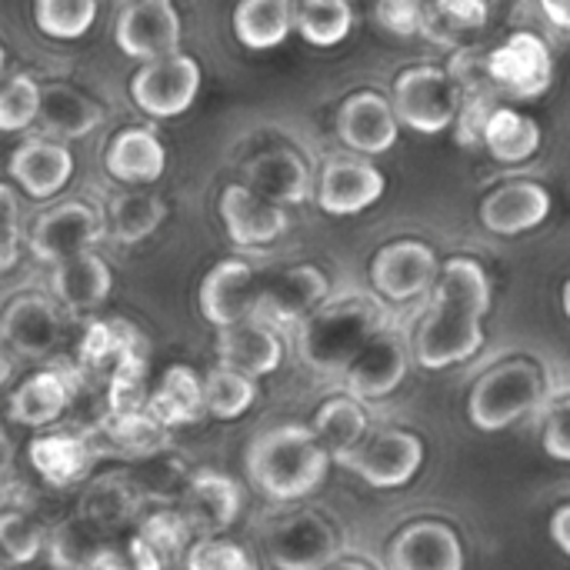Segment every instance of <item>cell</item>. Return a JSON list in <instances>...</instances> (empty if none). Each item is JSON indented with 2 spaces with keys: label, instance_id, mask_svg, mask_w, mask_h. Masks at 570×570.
<instances>
[{
  "label": "cell",
  "instance_id": "obj_1",
  "mask_svg": "<svg viewBox=\"0 0 570 570\" xmlns=\"http://www.w3.org/2000/svg\"><path fill=\"white\" fill-rule=\"evenodd\" d=\"M491 307V281L481 261L451 257L431 291L411 351L424 371H444L471 361L484 347V314Z\"/></svg>",
  "mask_w": 570,
  "mask_h": 570
},
{
  "label": "cell",
  "instance_id": "obj_2",
  "mask_svg": "<svg viewBox=\"0 0 570 570\" xmlns=\"http://www.w3.org/2000/svg\"><path fill=\"white\" fill-rule=\"evenodd\" d=\"M331 468L327 448L311 428H274L261 434L247 451V474L254 488L271 501H301L314 494Z\"/></svg>",
  "mask_w": 570,
  "mask_h": 570
},
{
  "label": "cell",
  "instance_id": "obj_3",
  "mask_svg": "<svg viewBox=\"0 0 570 570\" xmlns=\"http://www.w3.org/2000/svg\"><path fill=\"white\" fill-rule=\"evenodd\" d=\"M377 331V304L364 297L324 304L301 324V357L317 374H344Z\"/></svg>",
  "mask_w": 570,
  "mask_h": 570
},
{
  "label": "cell",
  "instance_id": "obj_4",
  "mask_svg": "<svg viewBox=\"0 0 570 570\" xmlns=\"http://www.w3.org/2000/svg\"><path fill=\"white\" fill-rule=\"evenodd\" d=\"M548 391L551 387H548L544 371L534 361L518 357V361L498 364L474 384L468 411H471L474 428L504 431V428L518 424L521 417L534 414L538 407H544Z\"/></svg>",
  "mask_w": 570,
  "mask_h": 570
},
{
  "label": "cell",
  "instance_id": "obj_5",
  "mask_svg": "<svg viewBox=\"0 0 570 570\" xmlns=\"http://www.w3.org/2000/svg\"><path fill=\"white\" fill-rule=\"evenodd\" d=\"M391 104L404 127L417 134H444L458 120V87L441 67H411L397 73Z\"/></svg>",
  "mask_w": 570,
  "mask_h": 570
},
{
  "label": "cell",
  "instance_id": "obj_6",
  "mask_svg": "<svg viewBox=\"0 0 570 570\" xmlns=\"http://www.w3.org/2000/svg\"><path fill=\"white\" fill-rule=\"evenodd\" d=\"M200 80H204L200 63L190 53H170L160 60H147L134 73L130 97L147 117L170 120L194 107V100L200 94Z\"/></svg>",
  "mask_w": 570,
  "mask_h": 570
},
{
  "label": "cell",
  "instance_id": "obj_7",
  "mask_svg": "<svg viewBox=\"0 0 570 570\" xmlns=\"http://www.w3.org/2000/svg\"><path fill=\"white\" fill-rule=\"evenodd\" d=\"M104 237L107 217L83 200H67L37 217L30 230V254L43 264H60L67 257L94 250Z\"/></svg>",
  "mask_w": 570,
  "mask_h": 570
},
{
  "label": "cell",
  "instance_id": "obj_8",
  "mask_svg": "<svg viewBox=\"0 0 570 570\" xmlns=\"http://www.w3.org/2000/svg\"><path fill=\"white\" fill-rule=\"evenodd\" d=\"M267 554L281 570H327L341 558V538L321 514L297 511L271 524Z\"/></svg>",
  "mask_w": 570,
  "mask_h": 570
},
{
  "label": "cell",
  "instance_id": "obj_9",
  "mask_svg": "<svg viewBox=\"0 0 570 570\" xmlns=\"http://www.w3.org/2000/svg\"><path fill=\"white\" fill-rule=\"evenodd\" d=\"M421 464H424V441L411 431L384 428V431H371L364 444L341 468L354 471L364 484L377 491H391V488H404L421 471Z\"/></svg>",
  "mask_w": 570,
  "mask_h": 570
},
{
  "label": "cell",
  "instance_id": "obj_10",
  "mask_svg": "<svg viewBox=\"0 0 570 570\" xmlns=\"http://www.w3.org/2000/svg\"><path fill=\"white\" fill-rule=\"evenodd\" d=\"M117 47L130 60H160L180 53L184 23L174 0H134L117 17Z\"/></svg>",
  "mask_w": 570,
  "mask_h": 570
},
{
  "label": "cell",
  "instance_id": "obj_11",
  "mask_svg": "<svg viewBox=\"0 0 570 570\" xmlns=\"http://www.w3.org/2000/svg\"><path fill=\"white\" fill-rule=\"evenodd\" d=\"M484 67H488V77L501 90H508V97H518V100L541 97L554 77V57L548 43L531 30H514L501 47L488 53Z\"/></svg>",
  "mask_w": 570,
  "mask_h": 570
},
{
  "label": "cell",
  "instance_id": "obj_12",
  "mask_svg": "<svg viewBox=\"0 0 570 570\" xmlns=\"http://www.w3.org/2000/svg\"><path fill=\"white\" fill-rule=\"evenodd\" d=\"M438 254L421 240H394L381 247L371 261V284L381 297L407 304L421 294H431L441 277Z\"/></svg>",
  "mask_w": 570,
  "mask_h": 570
},
{
  "label": "cell",
  "instance_id": "obj_13",
  "mask_svg": "<svg viewBox=\"0 0 570 570\" xmlns=\"http://www.w3.org/2000/svg\"><path fill=\"white\" fill-rule=\"evenodd\" d=\"M327 301V277L314 264H297L281 274H274L257 297L254 317L267 327H291L304 324L314 311H321Z\"/></svg>",
  "mask_w": 570,
  "mask_h": 570
},
{
  "label": "cell",
  "instance_id": "obj_14",
  "mask_svg": "<svg viewBox=\"0 0 570 570\" xmlns=\"http://www.w3.org/2000/svg\"><path fill=\"white\" fill-rule=\"evenodd\" d=\"M411 347L404 341L401 331L394 327H381L367 347L354 357V364L344 371V384L347 394L357 401H384L387 394H394L401 387V381L407 377V361H411Z\"/></svg>",
  "mask_w": 570,
  "mask_h": 570
},
{
  "label": "cell",
  "instance_id": "obj_15",
  "mask_svg": "<svg viewBox=\"0 0 570 570\" xmlns=\"http://www.w3.org/2000/svg\"><path fill=\"white\" fill-rule=\"evenodd\" d=\"M384 174L357 157H331L317 180V204L331 217H354L384 197Z\"/></svg>",
  "mask_w": 570,
  "mask_h": 570
},
{
  "label": "cell",
  "instance_id": "obj_16",
  "mask_svg": "<svg viewBox=\"0 0 570 570\" xmlns=\"http://www.w3.org/2000/svg\"><path fill=\"white\" fill-rule=\"evenodd\" d=\"M337 137L344 147H351L354 154H387L397 137H401V117L394 110V104L374 90H361L354 97H347L337 110Z\"/></svg>",
  "mask_w": 570,
  "mask_h": 570
},
{
  "label": "cell",
  "instance_id": "obj_17",
  "mask_svg": "<svg viewBox=\"0 0 570 570\" xmlns=\"http://www.w3.org/2000/svg\"><path fill=\"white\" fill-rule=\"evenodd\" d=\"M261 297L257 274L247 261H220L200 284V314L217 331L254 317Z\"/></svg>",
  "mask_w": 570,
  "mask_h": 570
},
{
  "label": "cell",
  "instance_id": "obj_18",
  "mask_svg": "<svg viewBox=\"0 0 570 570\" xmlns=\"http://www.w3.org/2000/svg\"><path fill=\"white\" fill-rule=\"evenodd\" d=\"M220 220L227 227V237L237 247H264L274 244L287 230L284 207L271 204L247 184H230L220 194Z\"/></svg>",
  "mask_w": 570,
  "mask_h": 570
},
{
  "label": "cell",
  "instance_id": "obj_19",
  "mask_svg": "<svg viewBox=\"0 0 570 570\" xmlns=\"http://www.w3.org/2000/svg\"><path fill=\"white\" fill-rule=\"evenodd\" d=\"M73 177V154L53 137H30L10 154V180L33 200H47Z\"/></svg>",
  "mask_w": 570,
  "mask_h": 570
},
{
  "label": "cell",
  "instance_id": "obj_20",
  "mask_svg": "<svg viewBox=\"0 0 570 570\" xmlns=\"http://www.w3.org/2000/svg\"><path fill=\"white\" fill-rule=\"evenodd\" d=\"M551 207H554V200H551L548 187H541L534 180H511V184H501L498 190H491L484 197L481 224L491 234L518 237V234L541 227L548 220Z\"/></svg>",
  "mask_w": 570,
  "mask_h": 570
},
{
  "label": "cell",
  "instance_id": "obj_21",
  "mask_svg": "<svg viewBox=\"0 0 570 570\" xmlns=\"http://www.w3.org/2000/svg\"><path fill=\"white\" fill-rule=\"evenodd\" d=\"M391 570H464V548L454 528L441 521H417L404 528L387 551Z\"/></svg>",
  "mask_w": 570,
  "mask_h": 570
},
{
  "label": "cell",
  "instance_id": "obj_22",
  "mask_svg": "<svg viewBox=\"0 0 570 570\" xmlns=\"http://www.w3.org/2000/svg\"><path fill=\"white\" fill-rule=\"evenodd\" d=\"M0 334H3V344L13 354L30 357V361H40L60 341V314H57V307L47 297L23 294V297H17V301L7 304Z\"/></svg>",
  "mask_w": 570,
  "mask_h": 570
},
{
  "label": "cell",
  "instance_id": "obj_23",
  "mask_svg": "<svg viewBox=\"0 0 570 570\" xmlns=\"http://www.w3.org/2000/svg\"><path fill=\"white\" fill-rule=\"evenodd\" d=\"M104 167L127 187H150L167 170V150L150 127H127L107 144Z\"/></svg>",
  "mask_w": 570,
  "mask_h": 570
},
{
  "label": "cell",
  "instance_id": "obj_24",
  "mask_svg": "<svg viewBox=\"0 0 570 570\" xmlns=\"http://www.w3.org/2000/svg\"><path fill=\"white\" fill-rule=\"evenodd\" d=\"M240 514V491L227 474L217 471H197L187 481L184 491V518L194 528V534L214 538L217 531H227Z\"/></svg>",
  "mask_w": 570,
  "mask_h": 570
},
{
  "label": "cell",
  "instance_id": "obj_25",
  "mask_svg": "<svg viewBox=\"0 0 570 570\" xmlns=\"http://www.w3.org/2000/svg\"><path fill=\"white\" fill-rule=\"evenodd\" d=\"M110 287H114V274L107 261L94 250H83L77 257L53 264V274H50V291L57 304H63L70 314L97 311L110 297Z\"/></svg>",
  "mask_w": 570,
  "mask_h": 570
},
{
  "label": "cell",
  "instance_id": "obj_26",
  "mask_svg": "<svg viewBox=\"0 0 570 570\" xmlns=\"http://www.w3.org/2000/svg\"><path fill=\"white\" fill-rule=\"evenodd\" d=\"M217 357L230 371H240L247 377H264L281 367L284 344L274 327L261 321H240L217 334Z\"/></svg>",
  "mask_w": 570,
  "mask_h": 570
},
{
  "label": "cell",
  "instance_id": "obj_27",
  "mask_svg": "<svg viewBox=\"0 0 570 570\" xmlns=\"http://www.w3.org/2000/svg\"><path fill=\"white\" fill-rule=\"evenodd\" d=\"M244 184L250 190H257L261 197H267L271 204H277V207L304 204L311 197V187H314L311 167L294 150H267V154H257L244 167Z\"/></svg>",
  "mask_w": 570,
  "mask_h": 570
},
{
  "label": "cell",
  "instance_id": "obj_28",
  "mask_svg": "<svg viewBox=\"0 0 570 570\" xmlns=\"http://www.w3.org/2000/svg\"><path fill=\"white\" fill-rule=\"evenodd\" d=\"M33 471L53 484V488H70L77 481L87 478L90 464H94V448L83 434H70V431H57V434H40L30 441L27 451Z\"/></svg>",
  "mask_w": 570,
  "mask_h": 570
},
{
  "label": "cell",
  "instance_id": "obj_29",
  "mask_svg": "<svg viewBox=\"0 0 570 570\" xmlns=\"http://www.w3.org/2000/svg\"><path fill=\"white\" fill-rule=\"evenodd\" d=\"M104 124V110L87 94L67 83H47L40 100V127L60 140H80Z\"/></svg>",
  "mask_w": 570,
  "mask_h": 570
},
{
  "label": "cell",
  "instance_id": "obj_30",
  "mask_svg": "<svg viewBox=\"0 0 570 570\" xmlns=\"http://www.w3.org/2000/svg\"><path fill=\"white\" fill-rule=\"evenodd\" d=\"M297 27L294 0H240L234 10V37L247 50H274Z\"/></svg>",
  "mask_w": 570,
  "mask_h": 570
},
{
  "label": "cell",
  "instance_id": "obj_31",
  "mask_svg": "<svg viewBox=\"0 0 570 570\" xmlns=\"http://www.w3.org/2000/svg\"><path fill=\"white\" fill-rule=\"evenodd\" d=\"M311 431L327 448L331 461L344 464L371 434V421H367V411L361 407V401L347 394V397H331L327 404H321Z\"/></svg>",
  "mask_w": 570,
  "mask_h": 570
},
{
  "label": "cell",
  "instance_id": "obj_32",
  "mask_svg": "<svg viewBox=\"0 0 570 570\" xmlns=\"http://www.w3.org/2000/svg\"><path fill=\"white\" fill-rule=\"evenodd\" d=\"M481 140L498 164H524L541 150V127L534 117L514 107H494L484 120Z\"/></svg>",
  "mask_w": 570,
  "mask_h": 570
},
{
  "label": "cell",
  "instance_id": "obj_33",
  "mask_svg": "<svg viewBox=\"0 0 570 570\" xmlns=\"http://www.w3.org/2000/svg\"><path fill=\"white\" fill-rule=\"evenodd\" d=\"M147 411L164 424V428H180V424H194L204 411H207V401H204V381L184 367V364H174L164 371L157 391L147 397Z\"/></svg>",
  "mask_w": 570,
  "mask_h": 570
},
{
  "label": "cell",
  "instance_id": "obj_34",
  "mask_svg": "<svg viewBox=\"0 0 570 570\" xmlns=\"http://www.w3.org/2000/svg\"><path fill=\"white\" fill-rule=\"evenodd\" d=\"M67 404H70V381L63 377V371H40L13 391L10 414L23 428H47L67 411Z\"/></svg>",
  "mask_w": 570,
  "mask_h": 570
},
{
  "label": "cell",
  "instance_id": "obj_35",
  "mask_svg": "<svg viewBox=\"0 0 570 570\" xmlns=\"http://www.w3.org/2000/svg\"><path fill=\"white\" fill-rule=\"evenodd\" d=\"M164 200L150 190H124L107 207V234L117 244H140L164 224Z\"/></svg>",
  "mask_w": 570,
  "mask_h": 570
},
{
  "label": "cell",
  "instance_id": "obj_36",
  "mask_svg": "<svg viewBox=\"0 0 570 570\" xmlns=\"http://www.w3.org/2000/svg\"><path fill=\"white\" fill-rule=\"evenodd\" d=\"M167 431L147 407L130 411V414H107L104 421V438L127 458H150L164 448Z\"/></svg>",
  "mask_w": 570,
  "mask_h": 570
},
{
  "label": "cell",
  "instance_id": "obj_37",
  "mask_svg": "<svg viewBox=\"0 0 570 570\" xmlns=\"http://www.w3.org/2000/svg\"><path fill=\"white\" fill-rule=\"evenodd\" d=\"M354 27V10L347 0H301L297 33L311 47H337Z\"/></svg>",
  "mask_w": 570,
  "mask_h": 570
},
{
  "label": "cell",
  "instance_id": "obj_38",
  "mask_svg": "<svg viewBox=\"0 0 570 570\" xmlns=\"http://www.w3.org/2000/svg\"><path fill=\"white\" fill-rule=\"evenodd\" d=\"M134 351H140L137 331L120 324V321H107V324H94L83 334V341H80V364L94 367V371H114Z\"/></svg>",
  "mask_w": 570,
  "mask_h": 570
},
{
  "label": "cell",
  "instance_id": "obj_39",
  "mask_svg": "<svg viewBox=\"0 0 570 570\" xmlns=\"http://www.w3.org/2000/svg\"><path fill=\"white\" fill-rule=\"evenodd\" d=\"M33 20L43 37L77 40L97 20V0H33Z\"/></svg>",
  "mask_w": 570,
  "mask_h": 570
},
{
  "label": "cell",
  "instance_id": "obj_40",
  "mask_svg": "<svg viewBox=\"0 0 570 570\" xmlns=\"http://www.w3.org/2000/svg\"><path fill=\"white\" fill-rule=\"evenodd\" d=\"M204 401H207V411L220 421H234L240 417L254 401H257V387H254V377L240 374V371H230V367H217L204 377Z\"/></svg>",
  "mask_w": 570,
  "mask_h": 570
},
{
  "label": "cell",
  "instance_id": "obj_41",
  "mask_svg": "<svg viewBox=\"0 0 570 570\" xmlns=\"http://www.w3.org/2000/svg\"><path fill=\"white\" fill-rule=\"evenodd\" d=\"M40 100H43V87L30 73H13L0 94V130L3 134L27 130L33 120H40Z\"/></svg>",
  "mask_w": 570,
  "mask_h": 570
},
{
  "label": "cell",
  "instance_id": "obj_42",
  "mask_svg": "<svg viewBox=\"0 0 570 570\" xmlns=\"http://www.w3.org/2000/svg\"><path fill=\"white\" fill-rule=\"evenodd\" d=\"M147 361L140 351L127 354L107 381V411L110 414H130L147 407Z\"/></svg>",
  "mask_w": 570,
  "mask_h": 570
},
{
  "label": "cell",
  "instance_id": "obj_43",
  "mask_svg": "<svg viewBox=\"0 0 570 570\" xmlns=\"http://www.w3.org/2000/svg\"><path fill=\"white\" fill-rule=\"evenodd\" d=\"M137 538L167 564V561H174L177 554H187V544H190V538H194V528L187 524L184 514H177V511H160V514H154V518H147V521L140 524V534H137Z\"/></svg>",
  "mask_w": 570,
  "mask_h": 570
},
{
  "label": "cell",
  "instance_id": "obj_44",
  "mask_svg": "<svg viewBox=\"0 0 570 570\" xmlns=\"http://www.w3.org/2000/svg\"><path fill=\"white\" fill-rule=\"evenodd\" d=\"M187 570H257L250 554L224 538H200L187 551Z\"/></svg>",
  "mask_w": 570,
  "mask_h": 570
},
{
  "label": "cell",
  "instance_id": "obj_45",
  "mask_svg": "<svg viewBox=\"0 0 570 570\" xmlns=\"http://www.w3.org/2000/svg\"><path fill=\"white\" fill-rule=\"evenodd\" d=\"M0 544H3V551H7V558L13 564H27V561H33L40 554L43 538H40V531H37V524L30 518L7 511L3 521H0Z\"/></svg>",
  "mask_w": 570,
  "mask_h": 570
},
{
  "label": "cell",
  "instance_id": "obj_46",
  "mask_svg": "<svg viewBox=\"0 0 570 570\" xmlns=\"http://www.w3.org/2000/svg\"><path fill=\"white\" fill-rule=\"evenodd\" d=\"M544 451L554 461H568L570 464V397L558 401L548 414L544 424Z\"/></svg>",
  "mask_w": 570,
  "mask_h": 570
},
{
  "label": "cell",
  "instance_id": "obj_47",
  "mask_svg": "<svg viewBox=\"0 0 570 570\" xmlns=\"http://www.w3.org/2000/svg\"><path fill=\"white\" fill-rule=\"evenodd\" d=\"M17 247H20V234H17V200L13 190L3 187V271H10L17 264Z\"/></svg>",
  "mask_w": 570,
  "mask_h": 570
},
{
  "label": "cell",
  "instance_id": "obj_48",
  "mask_svg": "<svg viewBox=\"0 0 570 570\" xmlns=\"http://www.w3.org/2000/svg\"><path fill=\"white\" fill-rule=\"evenodd\" d=\"M551 541L570 558V504L554 511V518H551Z\"/></svg>",
  "mask_w": 570,
  "mask_h": 570
},
{
  "label": "cell",
  "instance_id": "obj_49",
  "mask_svg": "<svg viewBox=\"0 0 570 570\" xmlns=\"http://www.w3.org/2000/svg\"><path fill=\"white\" fill-rule=\"evenodd\" d=\"M538 3H541L544 17H548L554 27L570 30V0H538Z\"/></svg>",
  "mask_w": 570,
  "mask_h": 570
},
{
  "label": "cell",
  "instance_id": "obj_50",
  "mask_svg": "<svg viewBox=\"0 0 570 570\" xmlns=\"http://www.w3.org/2000/svg\"><path fill=\"white\" fill-rule=\"evenodd\" d=\"M327 570H371L367 564H361V561H337V564H331Z\"/></svg>",
  "mask_w": 570,
  "mask_h": 570
},
{
  "label": "cell",
  "instance_id": "obj_51",
  "mask_svg": "<svg viewBox=\"0 0 570 570\" xmlns=\"http://www.w3.org/2000/svg\"><path fill=\"white\" fill-rule=\"evenodd\" d=\"M564 311H568V317H570V284L564 287Z\"/></svg>",
  "mask_w": 570,
  "mask_h": 570
}]
</instances>
